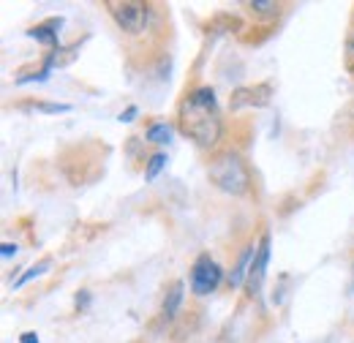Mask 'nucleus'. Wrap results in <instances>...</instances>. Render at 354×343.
<instances>
[{"instance_id":"f257e3e1","label":"nucleus","mask_w":354,"mask_h":343,"mask_svg":"<svg viewBox=\"0 0 354 343\" xmlns=\"http://www.w3.org/2000/svg\"><path fill=\"white\" fill-rule=\"evenodd\" d=\"M177 129L183 136H188L191 142H196L205 150H213L223 136V120L218 115V101H216V90L207 85L194 87L180 109H177Z\"/></svg>"},{"instance_id":"f03ea898","label":"nucleus","mask_w":354,"mask_h":343,"mask_svg":"<svg viewBox=\"0 0 354 343\" xmlns=\"http://www.w3.org/2000/svg\"><path fill=\"white\" fill-rule=\"evenodd\" d=\"M207 177L216 188H221L223 194H232V196H245L251 191V172H248V164L226 150V153H218L210 158L207 164Z\"/></svg>"},{"instance_id":"7ed1b4c3","label":"nucleus","mask_w":354,"mask_h":343,"mask_svg":"<svg viewBox=\"0 0 354 343\" xmlns=\"http://www.w3.org/2000/svg\"><path fill=\"white\" fill-rule=\"evenodd\" d=\"M112 19L118 22V28L123 33H131L139 36L147 30V22H150V6L147 3H139V0H109L106 3Z\"/></svg>"},{"instance_id":"20e7f679","label":"nucleus","mask_w":354,"mask_h":343,"mask_svg":"<svg viewBox=\"0 0 354 343\" xmlns=\"http://www.w3.org/2000/svg\"><path fill=\"white\" fill-rule=\"evenodd\" d=\"M221 281H223V270L218 267V261L210 257V254H199L196 261L191 264V289H194V295L205 297V295L216 292Z\"/></svg>"},{"instance_id":"39448f33","label":"nucleus","mask_w":354,"mask_h":343,"mask_svg":"<svg viewBox=\"0 0 354 343\" xmlns=\"http://www.w3.org/2000/svg\"><path fill=\"white\" fill-rule=\"evenodd\" d=\"M270 98H272V87L262 82V85H248V87H237L234 93H232V98H229V106L237 112V109H243V106H254V109H262L270 104Z\"/></svg>"},{"instance_id":"423d86ee","label":"nucleus","mask_w":354,"mask_h":343,"mask_svg":"<svg viewBox=\"0 0 354 343\" xmlns=\"http://www.w3.org/2000/svg\"><path fill=\"white\" fill-rule=\"evenodd\" d=\"M267 261H270V234H262V240H259V245H257L254 267H251L248 281H245V289H248V295H251V297H254V295L262 289V284H265Z\"/></svg>"},{"instance_id":"0eeeda50","label":"nucleus","mask_w":354,"mask_h":343,"mask_svg":"<svg viewBox=\"0 0 354 343\" xmlns=\"http://www.w3.org/2000/svg\"><path fill=\"white\" fill-rule=\"evenodd\" d=\"M254 259H257V245H245L240 259H237V264H234V270L229 272L232 289H237V286H243V284L248 281V272H251V267H254Z\"/></svg>"},{"instance_id":"6e6552de","label":"nucleus","mask_w":354,"mask_h":343,"mask_svg":"<svg viewBox=\"0 0 354 343\" xmlns=\"http://www.w3.org/2000/svg\"><path fill=\"white\" fill-rule=\"evenodd\" d=\"M183 295H185V284L183 281H172V286L167 289V297H164V308H161L164 319H175L180 305H183Z\"/></svg>"},{"instance_id":"1a4fd4ad","label":"nucleus","mask_w":354,"mask_h":343,"mask_svg":"<svg viewBox=\"0 0 354 343\" xmlns=\"http://www.w3.org/2000/svg\"><path fill=\"white\" fill-rule=\"evenodd\" d=\"M57 28H60V19H49V22L36 25V28L30 30V39L46 44V46H55V44H57V33H55Z\"/></svg>"},{"instance_id":"9d476101","label":"nucleus","mask_w":354,"mask_h":343,"mask_svg":"<svg viewBox=\"0 0 354 343\" xmlns=\"http://www.w3.org/2000/svg\"><path fill=\"white\" fill-rule=\"evenodd\" d=\"M145 136H147V142H153V145H167V142L172 139V126H169L167 120H158V123H153L150 129L145 131Z\"/></svg>"},{"instance_id":"9b49d317","label":"nucleus","mask_w":354,"mask_h":343,"mask_svg":"<svg viewBox=\"0 0 354 343\" xmlns=\"http://www.w3.org/2000/svg\"><path fill=\"white\" fill-rule=\"evenodd\" d=\"M49 267H52V259H41V261H36L33 267H28V272H25L22 278H17V281H14V289H22V286H25L28 281H33V278L44 275Z\"/></svg>"},{"instance_id":"f8f14e48","label":"nucleus","mask_w":354,"mask_h":343,"mask_svg":"<svg viewBox=\"0 0 354 343\" xmlns=\"http://www.w3.org/2000/svg\"><path fill=\"white\" fill-rule=\"evenodd\" d=\"M167 167V156L164 153H156L153 158H150V164H147V169H145V180L147 183H153L158 174H161V169Z\"/></svg>"},{"instance_id":"ddd939ff","label":"nucleus","mask_w":354,"mask_h":343,"mask_svg":"<svg viewBox=\"0 0 354 343\" xmlns=\"http://www.w3.org/2000/svg\"><path fill=\"white\" fill-rule=\"evenodd\" d=\"M248 8L251 11H257V14H278V3H272V0H254V3H248Z\"/></svg>"},{"instance_id":"4468645a","label":"nucleus","mask_w":354,"mask_h":343,"mask_svg":"<svg viewBox=\"0 0 354 343\" xmlns=\"http://www.w3.org/2000/svg\"><path fill=\"white\" fill-rule=\"evenodd\" d=\"M36 109L46 112V115H66V112H71L68 104H36Z\"/></svg>"},{"instance_id":"2eb2a0df","label":"nucleus","mask_w":354,"mask_h":343,"mask_svg":"<svg viewBox=\"0 0 354 343\" xmlns=\"http://www.w3.org/2000/svg\"><path fill=\"white\" fill-rule=\"evenodd\" d=\"M346 60H349V66L354 63V28L349 33V39H346Z\"/></svg>"},{"instance_id":"dca6fc26","label":"nucleus","mask_w":354,"mask_h":343,"mask_svg":"<svg viewBox=\"0 0 354 343\" xmlns=\"http://www.w3.org/2000/svg\"><path fill=\"white\" fill-rule=\"evenodd\" d=\"M136 115H139V109H136V106H129V109L120 115V123H133V118H136Z\"/></svg>"},{"instance_id":"f3484780","label":"nucleus","mask_w":354,"mask_h":343,"mask_svg":"<svg viewBox=\"0 0 354 343\" xmlns=\"http://www.w3.org/2000/svg\"><path fill=\"white\" fill-rule=\"evenodd\" d=\"M0 254H3V259L17 257V245H11V243H3V248H0Z\"/></svg>"},{"instance_id":"a211bd4d","label":"nucleus","mask_w":354,"mask_h":343,"mask_svg":"<svg viewBox=\"0 0 354 343\" xmlns=\"http://www.w3.org/2000/svg\"><path fill=\"white\" fill-rule=\"evenodd\" d=\"M88 302H90V292L88 289H82L80 297H77V305H80V308H88Z\"/></svg>"},{"instance_id":"6ab92c4d","label":"nucleus","mask_w":354,"mask_h":343,"mask_svg":"<svg viewBox=\"0 0 354 343\" xmlns=\"http://www.w3.org/2000/svg\"><path fill=\"white\" fill-rule=\"evenodd\" d=\"M19 343H39V335H36V333H22V335H19Z\"/></svg>"}]
</instances>
